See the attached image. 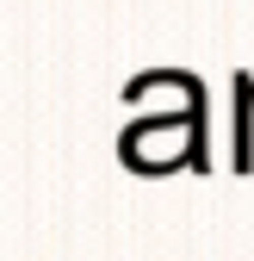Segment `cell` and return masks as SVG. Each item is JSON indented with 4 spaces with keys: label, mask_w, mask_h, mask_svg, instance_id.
<instances>
[{
    "label": "cell",
    "mask_w": 254,
    "mask_h": 261,
    "mask_svg": "<svg viewBox=\"0 0 254 261\" xmlns=\"http://www.w3.org/2000/svg\"><path fill=\"white\" fill-rule=\"evenodd\" d=\"M174 87H180V106L174 112H143L118 130V162L131 174H155V162H162V137H180L186 149H193V174H211L217 155H211V93L193 69H162Z\"/></svg>",
    "instance_id": "obj_1"
}]
</instances>
